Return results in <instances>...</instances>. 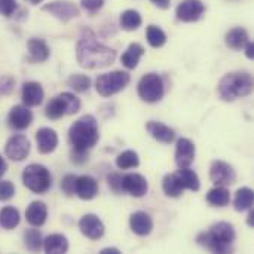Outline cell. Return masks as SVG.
Returning <instances> with one entry per match:
<instances>
[{
  "instance_id": "f546056e",
  "label": "cell",
  "mask_w": 254,
  "mask_h": 254,
  "mask_svg": "<svg viewBox=\"0 0 254 254\" xmlns=\"http://www.w3.org/2000/svg\"><path fill=\"white\" fill-rule=\"evenodd\" d=\"M254 193L252 189L249 188H243L237 192L235 195V199H234V205H235V210L237 211H246V210H250L252 205H253Z\"/></svg>"
},
{
  "instance_id": "d590c367",
  "label": "cell",
  "mask_w": 254,
  "mask_h": 254,
  "mask_svg": "<svg viewBox=\"0 0 254 254\" xmlns=\"http://www.w3.org/2000/svg\"><path fill=\"white\" fill-rule=\"evenodd\" d=\"M24 241H25V247L30 252H39L42 247V235L37 229H28L24 234Z\"/></svg>"
},
{
  "instance_id": "f6af8a7d",
  "label": "cell",
  "mask_w": 254,
  "mask_h": 254,
  "mask_svg": "<svg viewBox=\"0 0 254 254\" xmlns=\"http://www.w3.org/2000/svg\"><path fill=\"white\" fill-rule=\"evenodd\" d=\"M246 48V55H247V58H253L254 55V45L253 42H247V45L244 46Z\"/></svg>"
},
{
  "instance_id": "836d02e7",
  "label": "cell",
  "mask_w": 254,
  "mask_h": 254,
  "mask_svg": "<svg viewBox=\"0 0 254 254\" xmlns=\"http://www.w3.org/2000/svg\"><path fill=\"white\" fill-rule=\"evenodd\" d=\"M63 106H64V112L65 115H74L80 110V101L79 98L74 95V94H70V92H63L58 95Z\"/></svg>"
},
{
  "instance_id": "ac0fdd59",
  "label": "cell",
  "mask_w": 254,
  "mask_h": 254,
  "mask_svg": "<svg viewBox=\"0 0 254 254\" xmlns=\"http://www.w3.org/2000/svg\"><path fill=\"white\" fill-rule=\"evenodd\" d=\"M129 226L131 231L138 235V237H146L152 232L153 229V222L150 219V216L144 211H137L131 216L129 219Z\"/></svg>"
},
{
  "instance_id": "74e56055",
  "label": "cell",
  "mask_w": 254,
  "mask_h": 254,
  "mask_svg": "<svg viewBox=\"0 0 254 254\" xmlns=\"http://www.w3.org/2000/svg\"><path fill=\"white\" fill-rule=\"evenodd\" d=\"M15 195V186L10 182H0V201H9Z\"/></svg>"
},
{
  "instance_id": "8fae6325",
  "label": "cell",
  "mask_w": 254,
  "mask_h": 254,
  "mask_svg": "<svg viewBox=\"0 0 254 254\" xmlns=\"http://www.w3.org/2000/svg\"><path fill=\"white\" fill-rule=\"evenodd\" d=\"M42 10L52 13L54 16H57L58 19H61L64 22H67L71 18H76L79 15L77 6L71 1H51V3H46L42 7Z\"/></svg>"
},
{
  "instance_id": "b9f144b4",
  "label": "cell",
  "mask_w": 254,
  "mask_h": 254,
  "mask_svg": "<svg viewBox=\"0 0 254 254\" xmlns=\"http://www.w3.org/2000/svg\"><path fill=\"white\" fill-rule=\"evenodd\" d=\"M16 9V0H0V15L10 16Z\"/></svg>"
},
{
  "instance_id": "e0dca14e",
  "label": "cell",
  "mask_w": 254,
  "mask_h": 254,
  "mask_svg": "<svg viewBox=\"0 0 254 254\" xmlns=\"http://www.w3.org/2000/svg\"><path fill=\"white\" fill-rule=\"evenodd\" d=\"M36 141H37L39 152L46 155V153H51V152H54L57 149V146H58V135L51 128H40L36 132Z\"/></svg>"
},
{
  "instance_id": "ab89813d",
  "label": "cell",
  "mask_w": 254,
  "mask_h": 254,
  "mask_svg": "<svg viewBox=\"0 0 254 254\" xmlns=\"http://www.w3.org/2000/svg\"><path fill=\"white\" fill-rule=\"evenodd\" d=\"M15 79L12 76H3L0 77V95H7L13 91Z\"/></svg>"
},
{
  "instance_id": "83f0119b",
  "label": "cell",
  "mask_w": 254,
  "mask_h": 254,
  "mask_svg": "<svg viewBox=\"0 0 254 254\" xmlns=\"http://www.w3.org/2000/svg\"><path fill=\"white\" fill-rule=\"evenodd\" d=\"M162 189H164L165 195L170 196V198H179L183 193V190H185L183 186H182V183L179 182L176 173L174 174H168V176L164 177V180H162Z\"/></svg>"
},
{
  "instance_id": "3957f363",
  "label": "cell",
  "mask_w": 254,
  "mask_h": 254,
  "mask_svg": "<svg viewBox=\"0 0 254 254\" xmlns=\"http://www.w3.org/2000/svg\"><path fill=\"white\" fill-rule=\"evenodd\" d=\"M98 125L92 115H85L77 119L68 131V140L74 150L86 152L98 141Z\"/></svg>"
},
{
  "instance_id": "60d3db41",
  "label": "cell",
  "mask_w": 254,
  "mask_h": 254,
  "mask_svg": "<svg viewBox=\"0 0 254 254\" xmlns=\"http://www.w3.org/2000/svg\"><path fill=\"white\" fill-rule=\"evenodd\" d=\"M107 182H109L110 189H112L115 193L124 192V189H122V176H121V174H116V173L110 174V176L107 177Z\"/></svg>"
},
{
  "instance_id": "5b68a950",
  "label": "cell",
  "mask_w": 254,
  "mask_h": 254,
  "mask_svg": "<svg viewBox=\"0 0 254 254\" xmlns=\"http://www.w3.org/2000/svg\"><path fill=\"white\" fill-rule=\"evenodd\" d=\"M22 183L34 193H45L52 186V176L46 167L31 164L22 173Z\"/></svg>"
},
{
  "instance_id": "f35d334b",
  "label": "cell",
  "mask_w": 254,
  "mask_h": 254,
  "mask_svg": "<svg viewBox=\"0 0 254 254\" xmlns=\"http://www.w3.org/2000/svg\"><path fill=\"white\" fill-rule=\"evenodd\" d=\"M74 186H76V177L73 174H68L63 179V183H61V189L64 190V193L67 196H71L74 195Z\"/></svg>"
},
{
  "instance_id": "9a60e30c",
  "label": "cell",
  "mask_w": 254,
  "mask_h": 254,
  "mask_svg": "<svg viewBox=\"0 0 254 254\" xmlns=\"http://www.w3.org/2000/svg\"><path fill=\"white\" fill-rule=\"evenodd\" d=\"M195 159V144L189 138H180L176 146V162L180 168L190 167Z\"/></svg>"
},
{
  "instance_id": "d6a6232c",
  "label": "cell",
  "mask_w": 254,
  "mask_h": 254,
  "mask_svg": "<svg viewBox=\"0 0 254 254\" xmlns=\"http://www.w3.org/2000/svg\"><path fill=\"white\" fill-rule=\"evenodd\" d=\"M138 164H140V159H138V155L134 150H125L116 159V165L121 170L135 168V167H138Z\"/></svg>"
},
{
  "instance_id": "ba28073f",
  "label": "cell",
  "mask_w": 254,
  "mask_h": 254,
  "mask_svg": "<svg viewBox=\"0 0 254 254\" xmlns=\"http://www.w3.org/2000/svg\"><path fill=\"white\" fill-rule=\"evenodd\" d=\"M210 179L216 186H229L235 183L237 174L229 164L223 161H214L210 168Z\"/></svg>"
},
{
  "instance_id": "f1b7e54d",
  "label": "cell",
  "mask_w": 254,
  "mask_h": 254,
  "mask_svg": "<svg viewBox=\"0 0 254 254\" xmlns=\"http://www.w3.org/2000/svg\"><path fill=\"white\" fill-rule=\"evenodd\" d=\"M19 225V213L13 207H4L0 210V226L6 231H10Z\"/></svg>"
},
{
  "instance_id": "6da1fadb",
  "label": "cell",
  "mask_w": 254,
  "mask_h": 254,
  "mask_svg": "<svg viewBox=\"0 0 254 254\" xmlns=\"http://www.w3.org/2000/svg\"><path fill=\"white\" fill-rule=\"evenodd\" d=\"M77 63L85 68H103L113 64L116 58V51L101 45L92 31L86 30L80 36L76 46Z\"/></svg>"
},
{
  "instance_id": "ffe728a7",
  "label": "cell",
  "mask_w": 254,
  "mask_h": 254,
  "mask_svg": "<svg viewBox=\"0 0 254 254\" xmlns=\"http://www.w3.org/2000/svg\"><path fill=\"white\" fill-rule=\"evenodd\" d=\"M146 129L149 131V134L155 138V140H158V141H161V143H164V144H170V143H173L174 141V138H176V132H174V129L173 128H170V127H167V125H164V124H161V122H149L147 125H146Z\"/></svg>"
},
{
  "instance_id": "c3c4849f",
  "label": "cell",
  "mask_w": 254,
  "mask_h": 254,
  "mask_svg": "<svg viewBox=\"0 0 254 254\" xmlns=\"http://www.w3.org/2000/svg\"><path fill=\"white\" fill-rule=\"evenodd\" d=\"M107 253L119 254V253H121V252H119V250H118V249H113V247H112V249H110V247H109V249H104V250H101V254H107Z\"/></svg>"
},
{
  "instance_id": "ee69618b",
  "label": "cell",
  "mask_w": 254,
  "mask_h": 254,
  "mask_svg": "<svg viewBox=\"0 0 254 254\" xmlns=\"http://www.w3.org/2000/svg\"><path fill=\"white\" fill-rule=\"evenodd\" d=\"M155 6L161 7V9H168L170 7V3L171 0H150Z\"/></svg>"
},
{
  "instance_id": "d6986e66",
  "label": "cell",
  "mask_w": 254,
  "mask_h": 254,
  "mask_svg": "<svg viewBox=\"0 0 254 254\" xmlns=\"http://www.w3.org/2000/svg\"><path fill=\"white\" fill-rule=\"evenodd\" d=\"M43 88L37 82H27L22 86V101L27 107L39 106L43 101Z\"/></svg>"
},
{
  "instance_id": "484cf974",
  "label": "cell",
  "mask_w": 254,
  "mask_h": 254,
  "mask_svg": "<svg viewBox=\"0 0 254 254\" xmlns=\"http://www.w3.org/2000/svg\"><path fill=\"white\" fill-rule=\"evenodd\" d=\"M179 182L182 183L183 189H189V190H193V192H198L199 190V179L196 176V173L193 170H189V167L186 168H180L177 173H176Z\"/></svg>"
},
{
  "instance_id": "681fc988",
  "label": "cell",
  "mask_w": 254,
  "mask_h": 254,
  "mask_svg": "<svg viewBox=\"0 0 254 254\" xmlns=\"http://www.w3.org/2000/svg\"><path fill=\"white\" fill-rule=\"evenodd\" d=\"M27 1H28V3H31V4H39L42 0H27Z\"/></svg>"
},
{
  "instance_id": "1f68e13d",
  "label": "cell",
  "mask_w": 254,
  "mask_h": 254,
  "mask_svg": "<svg viewBox=\"0 0 254 254\" xmlns=\"http://www.w3.org/2000/svg\"><path fill=\"white\" fill-rule=\"evenodd\" d=\"M147 42L152 48H161L167 43V34L156 25H149L146 30Z\"/></svg>"
},
{
  "instance_id": "7a4b0ae2",
  "label": "cell",
  "mask_w": 254,
  "mask_h": 254,
  "mask_svg": "<svg viewBox=\"0 0 254 254\" xmlns=\"http://www.w3.org/2000/svg\"><path fill=\"white\" fill-rule=\"evenodd\" d=\"M235 241V231L231 223L220 222L210 228L208 232H202L198 237V244L213 253H229Z\"/></svg>"
},
{
  "instance_id": "277c9868",
  "label": "cell",
  "mask_w": 254,
  "mask_h": 254,
  "mask_svg": "<svg viewBox=\"0 0 254 254\" xmlns=\"http://www.w3.org/2000/svg\"><path fill=\"white\" fill-rule=\"evenodd\" d=\"M217 89L222 100L234 101L253 92V77L249 73H228L220 79Z\"/></svg>"
},
{
  "instance_id": "2e32d148",
  "label": "cell",
  "mask_w": 254,
  "mask_h": 254,
  "mask_svg": "<svg viewBox=\"0 0 254 254\" xmlns=\"http://www.w3.org/2000/svg\"><path fill=\"white\" fill-rule=\"evenodd\" d=\"M9 125L13 129H25L33 122V113L27 106H15L9 112Z\"/></svg>"
},
{
  "instance_id": "cb8c5ba5",
  "label": "cell",
  "mask_w": 254,
  "mask_h": 254,
  "mask_svg": "<svg viewBox=\"0 0 254 254\" xmlns=\"http://www.w3.org/2000/svg\"><path fill=\"white\" fill-rule=\"evenodd\" d=\"M143 55H144V48L140 43H131L128 46V49L124 52L121 61L127 68L131 70V68H135L138 65V61Z\"/></svg>"
},
{
  "instance_id": "5bb4252c",
  "label": "cell",
  "mask_w": 254,
  "mask_h": 254,
  "mask_svg": "<svg viewBox=\"0 0 254 254\" xmlns=\"http://www.w3.org/2000/svg\"><path fill=\"white\" fill-rule=\"evenodd\" d=\"M74 193L85 201L94 199L98 195V183L94 177L91 176H80L76 177V186H74Z\"/></svg>"
},
{
  "instance_id": "4dcf8cb0",
  "label": "cell",
  "mask_w": 254,
  "mask_h": 254,
  "mask_svg": "<svg viewBox=\"0 0 254 254\" xmlns=\"http://www.w3.org/2000/svg\"><path fill=\"white\" fill-rule=\"evenodd\" d=\"M141 25V15L134 10V9H128L125 12H122L121 15V27L127 31H134Z\"/></svg>"
},
{
  "instance_id": "4316f807",
  "label": "cell",
  "mask_w": 254,
  "mask_h": 254,
  "mask_svg": "<svg viewBox=\"0 0 254 254\" xmlns=\"http://www.w3.org/2000/svg\"><path fill=\"white\" fill-rule=\"evenodd\" d=\"M207 201L213 207H226L231 201L229 190L225 186H216L207 193Z\"/></svg>"
},
{
  "instance_id": "8992f818",
  "label": "cell",
  "mask_w": 254,
  "mask_h": 254,
  "mask_svg": "<svg viewBox=\"0 0 254 254\" xmlns=\"http://www.w3.org/2000/svg\"><path fill=\"white\" fill-rule=\"evenodd\" d=\"M128 83H129V74L127 71L118 70V71L101 74L95 82V88L101 97H112L121 92Z\"/></svg>"
},
{
  "instance_id": "bcb514c9",
  "label": "cell",
  "mask_w": 254,
  "mask_h": 254,
  "mask_svg": "<svg viewBox=\"0 0 254 254\" xmlns=\"http://www.w3.org/2000/svg\"><path fill=\"white\" fill-rule=\"evenodd\" d=\"M6 170H7V165H6V162H4L3 156L0 155V179L3 177V174L6 173Z\"/></svg>"
},
{
  "instance_id": "52a82bcc",
  "label": "cell",
  "mask_w": 254,
  "mask_h": 254,
  "mask_svg": "<svg viewBox=\"0 0 254 254\" xmlns=\"http://www.w3.org/2000/svg\"><path fill=\"white\" fill-rule=\"evenodd\" d=\"M164 82L159 74L149 73L138 82V95L146 103H156L164 97Z\"/></svg>"
},
{
  "instance_id": "30bf717a",
  "label": "cell",
  "mask_w": 254,
  "mask_h": 254,
  "mask_svg": "<svg viewBox=\"0 0 254 254\" xmlns=\"http://www.w3.org/2000/svg\"><path fill=\"white\" fill-rule=\"evenodd\" d=\"M205 12V6L201 0H183L177 9L176 15L183 22H193L198 21Z\"/></svg>"
},
{
  "instance_id": "7c38bea8",
  "label": "cell",
  "mask_w": 254,
  "mask_h": 254,
  "mask_svg": "<svg viewBox=\"0 0 254 254\" xmlns=\"http://www.w3.org/2000/svg\"><path fill=\"white\" fill-rule=\"evenodd\" d=\"M122 189L124 192L129 193L131 196H135V198H141L147 193V182L146 179L141 176V174H127L122 177Z\"/></svg>"
},
{
  "instance_id": "d4e9b609",
  "label": "cell",
  "mask_w": 254,
  "mask_h": 254,
  "mask_svg": "<svg viewBox=\"0 0 254 254\" xmlns=\"http://www.w3.org/2000/svg\"><path fill=\"white\" fill-rule=\"evenodd\" d=\"M249 42V33L246 28L243 27H237V28H232L228 34H226V45L231 48V49H243Z\"/></svg>"
},
{
  "instance_id": "9c48e42d",
  "label": "cell",
  "mask_w": 254,
  "mask_h": 254,
  "mask_svg": "<svg viewBox=\"0 0 254 254\" xmlns=\"http://www.w3.org/2000/svg\"><path fill=\"white\" fill-rule=\"evenodd\" d=\"M4 153L9 159L12 161H24L28 153H30V141L25 135H13L7 140L6 147H4Z\"/></svg>"
},
{
  "instance_id": "7bdbcfd3",
  "label": "cell",
  "mask_w": 254,
  "mask_h": 254,
  "mask_svg": "<svg viewBox=\"0 0 254 254\" xmlns=\"http://www.w3.org/2000/svg\"><path fill=\"white\" fill-rule=\"evenodd\" d=\"M80 4L88 12H97L98 9L103 7L104 0H80Z\"/></svg>"
},
{
  "instance_id": "44dd1931",
  "label": "cell",
  "mask_w": 254,
  "mask_h": 254,
  "mask_svg": "<svg viewBox=\"0 0 254 254\" xmlns=\"http://www.w3.org/2000/svg\"><path fill=\"white\" fill-rule=\"evenodd\" d=\"M28 54H30V61L31 63H43L49 58V48L45 40L42 39H30L27 43Z\"/></svg>"
},
{
  "instance_id": "8d00e7d4",
  "label": "cell",
  "mask_w": 254,
  "mask_h": 254,
  "mask_svg": "<svg viewBox=\"0 0 254 254\" xmlns=\"http://www.w3.org/2000/svg\"><path fill=\"white\" fill-rule=\"evenodd\" d=\"M45 115H46L49 119H54V121H55V119H60V118H63V116L65 115V112H64V106H63V103H61L60 97H57V98L51 100V101L46 104Z\"/></svg>"
},
{
  "instance_id": "7402d4cb",
  "label": "cell",
  "mask_w": 254,
  "mask_h": 254,
  "mask_svg": "<svg viewBox=\"0 0 254 254\" xmlns=\"http://www.w3.org/2000/svg\"><path fill=\"white\" fill-rule=\"evenodd\" d=\"M48 217V208L43 202L34 201L28 205L25 211V219L31 226H42L46 222Z\"/></svg>"
},
{
  "instance_id": "7dc6e473",
  "label": "cell",
  "mask_w": 254,
  "mask_h": 254,
  "mask_svg": "<svg viewBox=\"0 0 254 254\" xmlns=\"http://www.w3.org/2000/svg\"><path fill=\"white\" fill-rule=\"evenodd\" d=\"M253 217H254V211L250 208V214H249V219H247V223H249V226H250V228H253L254 226Z\"/></svg>"
},
{
  "instance_id": "4fadbf2b",
  "label": "cell",
  "mask_w": 254,
  "mask_h": 254,
  "mask_svg": "<svg viewBox=\"0 0 254 254\" xmlns=\"http://www.w3.org/2000/svg\"><path fill=\"white\" fill-rule=\"evenodd\" d=\"M80 232L89 240H100L104 235V225L95 214H86L79 222Z\"/></svg>"
},
{
  "instance_id": "603a6c76",
  "label": "cell",
  "mask_w": 254,
  "mask_h": 254,
  "mask_svg": "<svg viewBox=\"0 0 254 254\" xmlns=\"http://www.w3.org/2000/svg\"><path fill=\"white\" fill-rule=\"evenodd\" d=\"M43 249H45L46 253L49 254L67 253V250H68V241H67V238L64 235L54 234V235H49L43 241Z\"/></svg>"
},
{
  "instance_id": "e575fe53",
  "label": "cell",
  "mask_w": 254,
  "mask_h": 254,
  "mask_svg": "<svg viewBox=\"0 0 254 254\" xmlns=\"http://www.w3.org/2000/svg\"><path fill=\"white\" fill-rule=\"evenodd\" d=\"M67 85L71 89H74L76 92H85L91 86V79L88 76H85V74H73V76L68 77Z\"/></svg>"
}]
</instances>
